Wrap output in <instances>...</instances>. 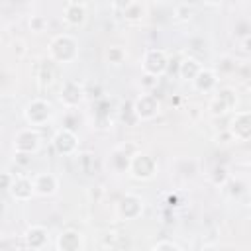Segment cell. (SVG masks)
Returning <instances> with one entry per match:
<instances>
[{"label": "cell", "mask_w": 251, "mask_h": 251, "mask_svg": "<svg viewBox=\"0 0 251 251\" xmlns=\"http://www.w3.org/2000/svg\"><path fill=\"white\" fill-rule=\"evenodd\" d=\"M78 57V43L71 33H61L49 43V59L53 63H73Z\"/></svg>", "instance_id": "obj_1"}, {"label": "cell", "mask_w": 251, "mask_h": 251, "mask_svg": "<svg viewBox=\"0 0 251 251\" xmlns=\"http://www.w3.org/2000/svg\"><path fill=\"white\" fill-rule=\"evenodd\" d=\"M157 159L145 151H135L129 155V165H127V171L133 178L137 180H149L157 175Z\"/></svg>", "instance_id": "obj_2"}, {"label": "cell", "mask_w": 251, "mask_h": 251, "mask_svg": "<svg viewBox=\"0 0 251 251\" xmlns=\"http://www.w3.org/2000/svg\"><path fill=\"white\" fill-rule=\"evenodd\" d=\"M131 112L137 120L141 122H149V120H155L161 112V102L155 94L151 92H143L139 94L135 100H133V106H131Z\"/></svg>", "instance_id": "obj_3"}, {"label": "cell", "mask_w": 251, "mask_h": 251, "mask_svg": "<svg viewBox=\"0 0 251 251\" xmlns=\"http://www.w3.org/2000/svg\"><path fill=\"white\" fill-rule=\"evenodd\" d=\"M51 116H53V106L43 98H33L24 110V118L31 127H39L47 124Z\"/></svg>", "instance_id": "obj_4"}, {"label": "cell", "mask_w": 251, "mask_h": 251, "mask_svg": "<svg viewBox=\"0 0 251 251\" xmlns=\"http://www.w3.org/2000/svg\"><path fill=\"white\" fill-rule=\"evenodd\" d=\"M167 67H169V59L163 49H147L141 57L143 75H151V76L159 78L167 73Z\"/></svg>", "instance_id": "obj_5"}, {"label": "cell", "mask_w": 251, "mask_h": 251, "mask_svg": "<svg viewBox=\"0 0 251 251\" xmlns=\"http://www.w3.org/2000/svg\"><path fill=\"white\" fill-rule=\"evenodd\" d=\"M41 139L35 127H24L14 135V151L16 153H24V155H35L39 151Z\"/></svg>", "instance_id": "obj_6"}, {"label": "cell", "mask_w": 251, "mask_h": 251, "mask_svg": "<svg viewBox=\"0 0 251 251\" xmlns=\"http://www.w3.org/2000/svg\"><path fill=\"white\" fill-rule=\"evenodd\" d=\"M53 147L59 155L73 157V155L78 153V135L69 127H61L53 135Z\"/></svg>", "instance_id": "obj_7"}, {"label": "cell", "mask_w": 251, "mask_h": 251, "mask_svg": "<svg viewBox=\"0 0 251 251\" xmlns=\"http://www.w3.org/2000/svg\"><path fill=\"white\" fill-rule=\"evenodd\" d=\"M229 137L237 139V141H247L251 135V114L247 110L243 112H235L229 127H227Z\"/></svg>", "instance_id": "obj_8"}, {"label": "cell", "mask_w": 251, "mask_h": 251, "mask_svg": "<svg viewBox=\"0 0 251 251\" xmlns=\"http://www.w3.org/2000/svg\"><path fill=\"white\" fill-rule=\"evenodd\" d=\"M84 98V88L76 82V80H67L63 82L61 86V94H59V100L61 104L67 108V110H75Z\"/></svg>", "instance_id": "obj_9"}, {"label": "cell", "mask_w": 251, "mask_h": 251, "mask_svg": "<svg viewBox=\"0 0 251 251\" xmlns=\"http://www.w3.org/2000/svg\"><path fill=\"white\" fill-rule=\"evenodd\" d=\"M233 108H235V94L229 88L218 90L214 94V98L210 100V106H208L212 116H224V114H227Z\"/></svg>", "instance_id": "obj_10"}, {"label": "cell", "mask_w": 251, "mask_h": 251, "mask_svg": "<svg viewBox=\"0 0 251 251\" xmlns=\"http://www.w3.org/2000/svg\"><path fill=\"white\" fill-rule=\"evenodd\" d=\"M118 214L124 220H137L143 214V198L137 194H126L118 204Z\"/></svg>", "instance_id": "obj_11"}, {"label": "cell", "mask_w": 251, "mask_h": 251, "mask_svg": "<svg viewBox=\"0 0 251 251\" xmlns=\"http://www.w3.org/2000/svg\"><path fill=\"white\" fill-rule=\"evenodd\" d=\"M84 235L78 229H63L55 241V247L59 251H80L84 249Z\"/></svg>", "instance_id": "obj_12"}, {"label": "cell", "mask_w": 251, "mask_h": 251, "mask_svg": "<svg viewBox=\"0 0 251 251\" xmlns=\"http://www.w3.org/2000/svg\"><path fill=\"white\" fill-rule=\"evenodd\" d=\"M33 182V192L37 196H53L59 188V178L53 175V173H41V175H35L31 178Z\"/></svg>", "instance_id": "obj_13"}, {"label": "cell", "mask_w": 251, "mask_h": 251, "mask_svg": "<svg viewBox=\"0 0 251 251\" xmlns=\"http://www.w3.org/2000/svg\"><path fill=\"white\" fill-rule=\"evenodd\" d=\"M8 190H10L12 198H14V200H20V202H27V200H31V198L35 196L31 178H27V176H24V175L14 176V180H12V184H10Z\"/></svg>", "instance_id": "obj_14"}, {"label": "cell", "mask_w": 251, "mask_h": 251, "mask_svg": "<svg viewBox=\"0 0 251 251\" xmlns=\"http://www.w3.org/2000/svg\"><path fill=\"white\" fill-rule=\"evenodd\" d=\"M192 86L198 90V92H214L218 88V73L214 69H208V67H202L198 71V75L190 80Z\"/></svg>", "instance_id": "obj_15"}, {"label": "cell", "mask_w": 251, "mask_h": 251, "mask_svg": "<svg viewBox=\"0 0 251 251\" xmlns=\"http://www.w3.org/2000/svg\"><path fill=\"white\" fill-rule=\"evenodd\" d=\"M24 239H25V245L27 247H31V249H43L47 245L49 231H47V227H43L39 224H33V226H29L25 229Z\"/></svg>", "instance_id": "obj_16"}, {"label": "cell", "mask_w": 251, "mask_h": 251, "mask_svg": "<svg viewBox=\"0 0 251 251\" xmlns=\"http://www.w3.org/2000/svg\"><path fill=\"white\" fill-rule=\"evenodd\" d=\"M63 18H65V22L71 27H80L86 22V8H84V4H80V2H69L65 6Z\"/></svg>", "instance_id": "obj_17"}, {"label": "cell", "mask_w": 251, "mask_h": 251, "mask_svg": "<svg viewBox=\"0 0 251 251\" xmlns=\"http://www.w3.org/2000/svg\"><path fill=\"white\" fill-rule=\"evenodd\" d=\"M202 69V63L198 61V59H194V57H184L180 63H178V75H180V78L182 80H192L196 75H198V71Z\"/></svg>", "instance_id": "obj_18"}, {"label": "cell", "mask_w": 251, "mask_h": 251, "mask_svg": "<svg viewBox=\"0 0 251 251\" xmlns=\"http://www.w3.org/2000/svg\"><path fill=\"white\" fill-rule=\"evenodd\" d=\"M57 76V63H53L51 59L43 61V65L39 67V73H37V78H39V84L41 86H49Z\"/></svg>", "instance_id": "obj_19"}, {"label": "cell", "mask_w": 251, "mask_h": 251, "mask_svg": "<svg viewBox=\"0 0 251 251\" xmlns=\"http://www.w3.org/2000/svg\"><path fill=\"white\" fill-rule=\"evenodd\" d=\"M129 155L131 153H126V147H120L112 153L110 161H112V167L116 171H127V165H129Z\"/></svg>", "instance_id": "obj_20"}, {"label": "cell", "mask_w": 251, "mask_h": 251, "mask_svg": "<svg viewBox=\"0 0 251 251\" xmlns=\"http://www.w3.org/2000/svg\"><path fill=\"white\" fill-rule=\"evenodd\" d=\"M124 18L129 20V22L141 20V18H143V8H141V4H139V2H133L129 8H126V10H124Z\"/></svg>", "instance_id": "obj_21"}, {"label": "cell", "mask_w": 251, "mask_h": 251, "mask_svg": "<svg viewBox=\"0 0 251 251\" xmlns=\"http://www.w3.org/2000/svg\"><path fill=\"white\" fill-rule=\"evenodd\" d=\"M106 57H108V61H110L112 65H122V63H124V59H126V51H124L122 47L114 45V47H110V49H108Z\"/></svg>", "instance_id": "obj_22"}, {"label": "cell", "mask_w": 251, "mask_h": 251, "mask_svg": "<svg viewBox=\"0 0 251 251\" xmlns=\"http://www.w3.org/2000/svg\"><path fill=\"white\" fill-rule=\"evenodd\" d=\"M212 182H214L216 186H222V184L227 182V171H226V167H216V169H214V173H212Z\"/></svg>", "instance_id": "obj_23"}, {"label": "cell", "mask_w": 251, "mask_h": 251, "mask_svg": "<svg viewBox=\"0 0 251 251\" xmlns=\"http://www.w3.org/2000/svg\"><path fill=\"white\" fill-rule=\"evenodd\" d=\"M151 249L155 251H163V249H171V251H180L182 247L176 243V241H171V239H163V241H157L151 245Z\"/></svg>", "instance_id": "obj_24"}, {"label": "cell", "mask_w": 251, "mask_h": 251, "mask_svg": "<svg viewBox=\"0 0 251 251\" xmlns=\"http://www.w3.org/2000/svg\"><path fill=\"white\" fill-rule=\"evenodd\" d=\"M45 25H47V20H45L43 16H31V20H29V27H31L33 31H43Z\"/></svg>", "instance_id": "obj_25"}, {"label": "cell", "mask_w": 251, "mask_h": 251, "mask_svg": "<svg viewBox=\"0 0 251 251\" xmlns=\"http://www.w3.org/2000/svg\"><path fill=\"white\" fill-rule=\"evenodd\" d=\"M175 16H176L178 22H186V20H190V16H192V8H188L186 4H184V6H178L176 12H175Z\"/></svg>", "instance_id": "obj_26"}, {"label": "cell", "mask_w": 251, "mask_h": 251, "mask_svg": "<svg viewBox=\"0 0 251 251\" xmlns=\"http://www.w3.org/2000/svg\"><path fill=\"white\" fill-rule=\"evenodd\" d=\"M12 180H14V175H10V173H0V190H8L10 188V184H12Z\"/></svg>", "instance_id": "obj_27"}, {"label": "cell", "mask_w": 251, "mask_h": 251, "mask_svg": "<svg viewBox=\"0 0 251 251\" xmlns=\"http://www.w3.org/2000/svg\"><path fill=\"white\" fill-rule=\"evenodd\" d=\"M133 2H135V0H112V8H114L116 12H122V14H124V10L129 8Z\"/></svg>", "instance_id": "obj_28"}, {"label": "cell", "mask_w": 251, "mask_h": 251, "mask_svg": "<svg viewBox=\"0 0 251 251\" xmlns=\"http://www.w3.org/2000/svg\"><path fill=\"white\" fill-rule=\"evenodd\" d=\"M157 80H159V78H157V76H151V75H143V78H141L143 86H147V88H149V86H155Z\"/></svg>", "instance_id": "obj_29"}, {"label": "cell", "mask_w": 251, "mask_h": 251, "mask_svg": "<svg viewBox=\"0 0 251 251\" xmlns=\"http://www.w3.org/2000/svg\"><path fill=\"white\" fill-rule=\"evenodd\" d=\"M204 2H208V4H220L222 0H204Z\"/></svg>", "instance_id": "obj_30"}]
</instances>
